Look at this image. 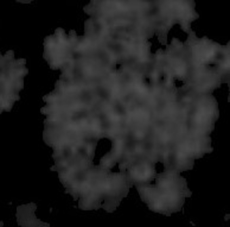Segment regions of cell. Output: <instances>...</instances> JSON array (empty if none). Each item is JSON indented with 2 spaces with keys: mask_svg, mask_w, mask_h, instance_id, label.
I'll return each mask as SVG.
<instances>
[{
  "mask_svg": "<svg viewBox=\"0 0 230 227\" xmlns=\"http://www.w3.org/2000/svg\"><path fill=\"white\" fill-rule=\"evenodd\" d=\"M13 50L0 55V112L10 111L20 99L19 92L24 86V78L28 72L24 58L16 59Z\"/></svg>",
  "mask_w": 230,
  "mask_h": 227,
  "instance_id": "1",
  "label": "cell"
},
{
  "mask_svg": "<svg viewBox=\"0 0 230 227\" xmlns=\"http://www.w3.org/2000/svg\"><path fill=\"white\" fill-rule=\"evenodd\" d=\"M64 35L63 30L58 28L53 34L47 36L44 39L43 57L53 70L60 69L66 61Z\"/></svg>",
  "mask_w": 230,
  "mask_h": 227,
  "instance_id": "2",
  "label": "cell"
},
{
  "mask_svg": "<svg viewBox=\"0 0 230 227\" xmlns=\"http://www.w3.org/2000/svg\"><path fill=\"white\" fill-rule=\"evenodd\" d=\"M31 1H22V0H21V1L19 0V1H18V2H20L22 3H24V2H25L26 3H30H30Z\"/></svg>",
  "mask_w": 230,
  "mask_h": 227,
  "instance_id": "3",
  "label": "cell"
}]
</instances>
